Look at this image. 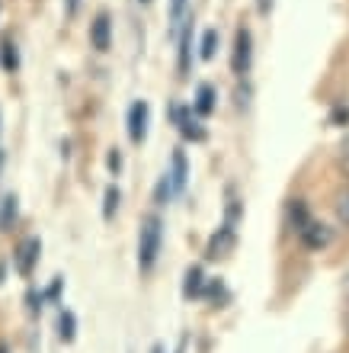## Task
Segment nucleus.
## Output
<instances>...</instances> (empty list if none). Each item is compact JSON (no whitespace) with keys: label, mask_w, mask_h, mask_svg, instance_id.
I'll return each mask as SVG.
<instances>
[{"label":"nucleus","mask_w":349,"mask_h":353,"mask_svg":"<svg viewBox=\"0 0 349 353\" xmlns=\"http://www.w3.org/2000/svg\"><path fill=\"white\" fill-rule=\"evenodd\" d=\"M160 241H164V222L157 215H147L141 222V234H138V267L141 273H151L160 254Z\"/></svg>","instance_id":"f257e3e1"},{"label":"nucleus","mask_w":349,"mask_h":353,"mask_svg":"<svg viewBox=\"0 0 349 353\" xmlns=\"http://www.w3.org/2000/svg\"><path fill=\"white\" fill-rule=\"evenodd\" d=\"M253 39H250V29L240 26L234 32V55H231V68H234V74L244 77L250 71V52H253Z\"/></svg>","instance_id":"f03ea898"},{"label":"nucleus","mask_w":349,"mask_h":353,"mask_svg":"<svg viewBox=\"0 0 349 353\" xmlns=\"http://www.w3.org/2000/svg\"><path fill=\"white\" fill-rule=\"evenodd\" d=\"M39 254H42V241H39V238H26V241L19 244V248H17V257H13L19 276H29V273L36 270Z\"/></svg>","instance_id":"7ed1b4c3"},{"label":"nucleus","mask_w":349,"mask_h":353,"mask_svg":"<svg viewBox=\"0 0 349 353\" xmlns=\"http://www.w3.org/2000/svg\"><path fill=\"white\" fill-rule=\"evenodd\" d=\"M298 238H302L304 248L321 251V248H327V244L333 241V232L327 228V225H321V222H304L302 228H298Z\"/></svg>","instance_id":"20e7f679"},{"label":"nucleus","mask_w":349,"mask_h":353,"mask_svg":"<svg viewBox=\"0 0 349 353\" xmlns=\"http://www.w3.org/2000/svg\"><path fill=\"white\" fill-rule=\"evenodd\" d=\"M147 116H151V110H147L145 100L131 103V110H129V139L135 141V145H141L145 135H147Z\"/></svg>","instance_id":"39448f33"},{"label":"nucleus","mask_w":349,"mask_h":353,"mask_svg":"<svg viewBox=\"0 0 349 353\" xmlns=\"http://www.w3.org/2000/svg\"><path fill=\"white\" fill-rule=\"evenodd\" d=\"M90 42H93L96 52H109V46H112V23H109L106 13H100V17L90 23Z\"/></svg>","instance_id":"423d86ee"},{"label":"nucleus","mask_w":349,"mask_h":353,"mask_svg":"<svg viewBox=\"0 0 349 353\" xmlns=\"http://www.w3.org/2000/svg\"><path fill=\"white\" fill-rule=\"evenodd\" d=\"M231 244H234V228H231V222H228V225H224V228H221V232L209 241V251H205V254H209L211 261H218V257H224V254L231 251Z\"/></svg>","instance_id":"0eeeda50"},{"label":"nucleus","mask_w":349,"mask_h":353,"mask_svg":"<svg viewBox=\"0 0 349 353\" xmlns=\"http://www.w3.org/2000/svg\"><path fill=\"white\" fill-rule=\"evenodd\" d=\"M173 116H176V122H180V132H183L186 139H193V141L205 139V129L189 116V110H173Z\"/></svg>","instance_id":"6e6552de"},{"label":"nucleus","mask_w":349,"mask_h":353,"mask_svg":"<svg viewBox=\"0 0 349 353\" xmlns=\"http://www.w3.org/2000/svg\"><path fill=\"white\" fill-rule=\"evenodd\" d=\"M186 154L183 151H173V170L167 174V180H170V186H173V193H183L186 190Z\"/></svg>","instance_id":"1a4fd4ad"},{"label":"nucleus","mask_w":349,"mask_h":353,"mask_svg":"<svg viewBox=\"0 0 349 353\" xmlns=\"http://www.w3.org/2000/svg\"><path fill=\"white\" fill-rule=\"evenodd\" d=\"M0 68H3L7 74H13V71L19 68V52H17V46H13L10 39L0 46Z\"/></svg>","instance_id":"9d476101"},{"label":"nucleus","mask_w":349,"mask_h":353,"mask_svg":"<svg viewBox=\"0 0 349 353\" xmlns=\"http://www.w3.org/2000/svg\"><path fill=\"white\" fill-rule=\"evenodd\" d=\"M211 110H215V90H211L209 84H202L199 93H195V112H199V116H209Z\"/></svg>","instance_id":"9b49d317"},{"label":"nucleus","mask_w":349,"mask_h":353,"mask_svg":"<svg viewBox=\"0 0 349 353\" xmlns=\"http://www.w3.org/2000/svg\"><path fill=\"white\" fill-rule=\"evenodd\" d=\"M183 296L193 299V296H202V270L193 267L186 273V286H183Z\"/></svg>","instance_id":"f8f14e48"},{"label":"nucleus","mask_w":349,"mask_h":353,"mask_svg":"<svg viewBox=\"0 0 349 353\" xmlns=\"http://www.w3.org/2000/svg\"><path fill=\"white\" fill-rule=\"evenodd\" d=\"M74 327H77L74 315H71V312H61V318H58V334H61V341H65V344H71L74 334H77Z\"/></svg>","instance_id":"ddd939ff"},{"label":"nucleus","mask_w":349,"mask_h":353,"mask_svg":"<svg viewBox=\"0 0 349 353\" xmlns=\"http://www.w3.org/2000/svg\"><path fill=\"white\" fill-rule=\"evenodd\" d=\"M189 46H193V32L183 29V39H180V74H189Z\"/></svg>","instance_id":"4468645a"},{"label":"nucleus","mask_w":349,"mask_h":353,"mask_svg":"<svg viewBox=\"0 0 349 353\" xmlns=\"http://www.w3.org/2000/svg\"><path fill=\"white\" fill-rule=\"evenodd\" d=\"M13 219H17V196H7V199H3V209H0V232H7Z\"/></svg>","instance_id":"2eb2a0df"},{"label":"nucleus","mask_w":349,"mask_h":353,"mask_svg":"<svg viewBox=\"0 0 349 353\" xmlns=\"http://www.w3.org/2000/svg\"><path fill=\"white\" fill-rule=\"evenodd\" d=\"M119 190H116V186H106V203H103V219H106V222H109L112 215H116V209H119Z\"/></svg>","instance_id":"dca6fc26"},{"label":"nucleus","mask_w":349,"mask_h":353,"mask_svg":"<svg viewBox=\"0 0 349 353\" xmlns=\"http://www.w3.org/2000/svg\"><path fill=\"white\" fill-rule=\"evenodd\" d=\"M333 212H337L340 225H346V228H349V190L337 196V203H333Z\"/></svg>","instance_id":"f3484780"},{"label":"nucleus","mask_w":349,"mask_h":353,"mask_svg":"<svg viewBox=\"0 0 349 353\" xmlns=\"http://www.w3.org/2000/svg\"><path fill=\"white\" fill-rule=\"evenodd\" d=\"M170 193H173V186H170V180H167V174L157 180V186H154V203L157 205H164L167 199H170Z\"/></svg>","instance_id":"a211bd4d"},{"label":"nucleus","mask_w":349,"mask_h":353,"mask_svg":"<svg viewBox=\"0 0 349 353\" xmlns=\"http://www.w3.org/2000/svg\"><path fill=\"white\" fill-rule=\"evenodd\" d=\"M215 48H218V32L215 29H209L202 36V58L209 61V58H215Z\"/></svg>","instance_id":"6ab92c4d"},{"label":"nucleus","mask_w":349,"mask_h":353,"mask_svg":"<svg viewBox=\"0 0 349 353\" xmlns=\"http://www.w3.org/2000/svg\"><path fill=\"white\" fill-rule=\"evenodd\" d=\"M183 13H186V0H170V26L173 29H180Z\"/></svg>","instance_id":"aec40b11"},{"label":"nucleus","mask_w":349,"mask_h":353,"mask_svg":"<svg viewBox=\"0 0 349 353\" xmlns=\"http://www.w3.org/2000/svg\"><path fill=\"white\" fill-rule=\"evenodd\" d=\"M304 222H311V219H308V209H304L302 199H295V205H292V225H295V232H298Z\"/></svg>","instance_id":"412c9836"},{"label":"nucleus","mask_w":349,"mask_h":353,"mask_svg":"<svg viewBox=\"0 0 349 353\" xmlns=\"http://www.w3.org/2000/svg\"><path fill=\"white\" fill-rule=\"evenodd\" d=\"M106 164H109V170H119V168H122V154H119V151H109Z\"/></svg>","instance_id":"4be33fe9"},{"label":"nucleus","mask_w":349,"mask_h":353,"mask_svg":"<svg viewBox=\"0 0 349 353\" xmlns=\"http://www.w3.org/2000/svg\"><path fill=\"white\" fill-rule=\"evenodd\" d=\"M257 10L263 13V17H266L269 10H273V0H257Z\"/></svg>","instance_id":"5701e85b"},{"label":"nucleus","mask_w":349,"mask_h":353,"mask_svg":"<svg viewBox=\"0 0 349 353\" xmlns=\"http://www.w3.org/2000/svg\"><path fill=\"white\" fill-rule=\"evenodd\" d=\"M343 170H346V174H349V151H346V154H343Z\"/></svg>","instance_id":"b1692460"},{"label":"nucleus","mask_w":349,"mask_h":353,"mask_svg":"<svg viewBox=\"0 0 349 353\" xmlns=\"http://www.w3.org/2000/svg\"><path fill=\"white\" fill-rule=\"evenodd\" d=\"M151 353H164V347H154V350H151Z\"/></svg>","instance_id":"393cba45"},{"label":"nucleus","mask_w":349,"mask_h":353,"mask_svg":"<svg viewBox=\"0 0 349 353\" xmlns=\"http://www.w3.org/2000/svg\"><path fill=\"white\" fill-rule=\"evenodd\" d=\"M346 296H349V276H346Z\"/></svg>","instance_id":"a878e982"},{"label":"nucleus","mask_w":349,"mask_h":353,"mask_svg":"<svg viewBox=\"0 0 349 353\" xmlns=\"http://www.w3.org/2000/svg\"><path fill=\"white\" fill-rule=\"evenodd\" d=\"M141 3H151V0H141Z\"/></svg>","instance_id":"bb28decb"}]
</instances>
